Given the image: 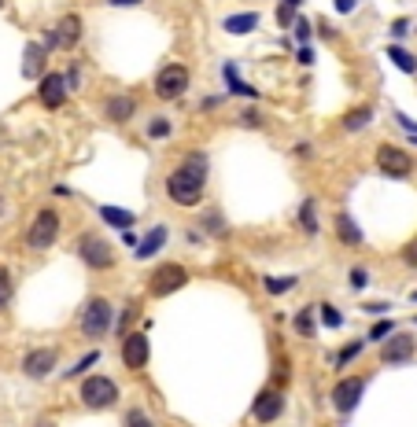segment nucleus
Instances as JSON below:
<instances>
[{
	"label": "nucleus",
	"instance_id": "nucleus-14",
	"mask_svg": "<svg viewBox=\"0 0 417 427\" xmlns=\"http://www.w3.org/2000/svg\"><path fill=\"white\" fill-rule=\"evenodd\" d=\"M56 361H59V354H56L52 347L30 350V354L23 357V372L30 376V380H44V376H48V372L56 369Z\"/></svg>",
	"mask_w": 417,
	"mask_h": 427
},
{
	"label": "nucleus",
	"instance_id": "nucleus-48",
	"mask_svg": "<svg viewBox=\"0 0 417 427\" xmlns=\"http://www.w3.org/2000/svg\"><path fill=\"white\" fill-rule=\"evenodd\" d=\"M0 214H4V199H0Z\"/></svg>",
	"mask_w": 417,
	"mask_h": 427
},
{
	"label": "nucleus",
	"instance_id": "nucleus-5",
	"mask_svg": "<svg viewBox=\"0 0 417 427\" xmlns=\"http://www.w3.org/2000/svg\"><path fill=\"white\" fill-rule=\"evenodd\" d=\"M78 258H82L89 269H96V273H104V269L115 266V251H111V243L104 236H96V233H82V236H78Z\"/></svg>",
	"mask_w": 417,
	"mask_h": 427
},
{
	"label": "nucleus",
	"instance_id": "nucleus-38",
	"mask_svg": "<svg viewBox=\"0 0 417 427\" xmlns=\"http://www.w3.org/2000/svg\"><path fill=\"white\" fill-rule=\"evenodd\" d=\"M365 273H370V269H362V266H355V269H351V287H365V280H370Z\"/></svg>",
	"mask_w": 417,
	"mask_h": 427
},
{
	"label": "nucleus",
	"instance_id": "nucleus-36",
	"mask_svg": "<svg viewBox=\"0 0 417 427\" xmlns=\"http://www.w3.org/2000/svg\"><path fill=\"white\" fill-rule=\"evenodd\" d=\"M296 19H299L296 8H288V4H281V8H277V23H281V26H292Z\"/></svg>",
	"mask_w": 417,
	"mask_h": 427
},
{
	"label": "nucleus",
	"instance_id": "nucleus-10",
	"mask_svg": "<svg viewBox=\"0 0 417 427\" xmlns=\"http://www.w3.org/2000/svg\"><path fill=\"white\" fill-rule=\"evenodd\" d=\"M362 390H365V380H362V376L340 380V383L332 387V394H329V398H332V409H336L340 416H351V413H355V405L362 402Z\"/></svg>",
	"mask_w": 417,
	"mask_h": 427
},
{
	"label": "nucleus",
	"instance_id": "nucleus-4",
	"mask_svg": "<svg viewBox=\"0 0 417 427\" xmlns=\"http://www.w3.org/2000/svg\"><path fill=\"white\" fill-rule=\"evenodd\" d=\"M59 228H63V221H59V214L56 210H37V218L30 221V228H26V243L34 251H48L52 243L59 240Z\"/></svg>",
	"mask_w": 417,
	"mask_h": 427
},
{
	"label": "nucleus",
	"instance_id": "nucleus-25",
	"mask_svg": "<svg viewBox=\"0 0 417 427\" xmlns=\"http://www.w3.org/2000/svg\"><path fill=\"white\" fill-rule=\"evenodd\" d=\"M226 85H229L233 92H240V96H251V100H255V96H259V92H255L251 85H244V81L236 78V67H233V63H226Z\"/></svg>",
	"mask_w": 417,
	"mask_h": 427
},
{
	"label": "nucleus",
	"instance_id": "nucleus-28",
	"mask_svg": "<svg viewBox=\"0 0 417 427\" xmlns=\"http://www.w3.org/2000/svg\"><path fill=\"white\" fill-rule=\"evenodd\" d=\"M318 314H322L325 328H340V324H344V317H340V309H336L332 302H322V309H318Z\"/></svg>",
	"mask_w": 417,
	"mask_h": 427
},
{
	"label": "nucleus",
	"instance_id": "nucleus-45",
	"mask_svg": "<svg viewBox=\"0 0 417 427\" xmlns=\"http://www.w3.org/2000/svg\"><path fill=\"white\" fill-rule=\"evenodd\" d=\"M399 125H403V129H406V133H417V122H410V118H406V114H399Z\"/></svg>",
	"mask_w": 417,
	"mask_h": 427
},
{
	"label": "nucleus",
	"instance_id": "nucleus-43",
	"mask_svg": "<svg viewBox=\"0 0 417 427\" xmlns=\"http://www.w3.org/2000/svg\"><path fill=\"white\" fill-rule=\"evenodd\" d=\"M111 8H137V4H144V0H107Z\"/></svg>",
	"mask_w": 417,
	"mask_h": 427
},
{
	"label": "nucleus",
	"instance_id": "nucleus-8",
	"mask_svg": "<svg viewBox=\"0 0 417 427\" xmlns=\"http://www.w3.org/2000/svg\"><path fill=\"white\" fill-rule=\"evenodd\" d=\"M377 166L384 177H395V180H403L413 173V155L406 151V147H395V144H380L377 147Z\"/></svg>",
	"mask_w": 417,
	"mask_h": 427
},
{
	"label": "nucleus",
	"instance_id": "nucleus-27",
	"mask_svg": "<svg viewBox=\"0 0 417 427\" xmlns=\"http://www.w3.org/2000/svg\"><path fill=\"white\" fill-rule=\"evenodd\" d=\"M358 354H362V342H347V347H344L340 354H336L332 365H336V369H344V365H351V361H355Z\"/></svg>",
	"mask_w": 417,
	"mask_h": 427
},
{
	"label": "nucleus",
	"instance_id": "nucleus-29",
	"mask_svg": "<svg viewBox=\"0 0 417 427\" xmlns=\"http://www.w3.org/2000/svg\"><path fill=\"white\" fill-rule=\"evenodd\" d=\"M122 423H126V427H155V423H152V416L144 413V409H130Z\"/></svg>",
	"mask_w": 417,
	"mask_h": 427
},
{
	"label": "nucleus",
	"instance_id": "nucleus-30",
	"mask_svg": "<svg viewBox=\"0 0 417 427\" xmlns=\"http://www.w3.org/2000/svg\"><path fill=\"white\" fill-rule=\"evenodd\" d=\"M266 291L270 295H281V291H288V287H296V276H284V280H277V276H266Z\"/></svg>",
	"mask_w": 417,
	"mask_h": 427
},
{
	"label": "nucleus",
	"instance_id": "nucleus-31",
	"mask_svg": "<svg viewBox=\"0 0 417 427\" xmlns=\"http://www.w3.org/2000/svg\"><path fill=\"white\" fill-rule=\"evenodd\" d=\"M392 332H395L392 321H377V324L370 328V339H373V342H384V339H392Z\"/></svg>",
	"mask_w": 417,
	"mask_h": 427
},
{
	"label": "nucleus",
	"instance_id": "nucleus-1",
	"mask_svg": "<svg viewBox=\"0 0 417 427\" xmlns=\"http://www.w3.org/2000/svg\"><path fill=\"white\" fill-rule=\"evenodd\" d=\"M207 173H211V162H207L203 151H188L185 162H178L167 173V195L170 203L178 206H196L207 192Z\"/></svg>",
	"mask_w": 417,
	"mask_h": 427
},
{
	"label": "nucleus",
	"instance_id": "nucleus-21",
	"mask_svg": "<svg viewBox=\"0 0 417 427\" xmlns=\"http://www.w3.org/2000/svg\"><path fill=\"white\" fill-rule=\"evenodd\" d=\"M255 26H259V15H255V11L229 15V19H226V30H229V34H251Z\"/></svg>",
	"mask_w": 417,
	"mask_h": 427
},
{
	"label": "nucleus",
	"instance_id": "nucleus-40",
	"mask_svg": "<svg viewBox=\"0 0 417 427\" xmlns=\"http://www.w3.org/2000/svg\"><path fill=\"white\" fill-rule=\"evenodd\" d=\"M296 41H310V23L307 19H296Z\"/></svg>",
	"mask_w": 417,
	"mask_h": 427
},
{
	"label": "nucleus",
	"instance_id": "nucleus-24",
	"mask_svg": "<svg viewBox=\"0 0 417 427\" xmlns=\"http://www.w3.org/2000/svg\"><path fill=\"white\" fill-rule=\"evenodd\" d=\"M292 328H296L299 339H314V335H318V328H314V309H299L296 321H292Z\"/></svg>",
	"mask_w": 417,
	"mask_h": 427
},
{
	"label": "nucleus",
	"instance_id": "nucleus-2",
	"mask_svg": "<svg viewBox=\"0 0 417 427\" xmlns=\"http://www.w3.org/2000/svg\"><path fill=\"white\" fill-rule=\"evenodd\" d=\"M78 332L85 339H104L111 332V302L100 299V295H92V299L82 306V314H78Z\"/></svg>",
	"mask_w": 417,
	"mask_h": 427
},
{
	"label": "nucleus",
	"instance_id": "nucleus-39",
	"mask_svg": "<svg viewBox=\"0 0 417 427\" xmlns=\"http://www.w3.org/2000/svg\"><path fill=\"white\" fill-rule=\"evenodd\" d=\"M403 261H406V266H413V269H417V240H413V243H406V247H403Z\"/></svg>",
	"mask_w": 417,
	"mask_h": 427
},
{
	"label": "nucleus",
	"instance_id": "nucleus-16",
	"mask_svg": "<svg viewBox=\"0 0 417 427\" xmlns=\"http://www.w3.org/2000/svg\"><path fill=\"white\" fill-rule=\"evenodd\" d=\"M133 111H137L133 96L115 92V96H107V104H104V118H107L111 125H126V122L133 118Z\"/></svg>",
	"mask_w": 417,
	"mask_h": 427
},
{
	"label": "nucleus",
	"instance_id": "nucleus-47",
	"mask_svg": "<svg viewBox=\"0 0 417 427\" xmlns=\"http://www.w3.org/2000/svg\"><path fill=\"white\" fill-rule=\"evenodd\" d=\"M281 4H288V8H299V4H303V0H281Z\"/></svg>",
	"mask_w": 417,
	"mask_h": 427
},
{
	"label": "nucleus",
	"instance_id": "nucleus-41",
	"mask_svg": "<svg viewBox=\"0 0 417 427\" xmlns=\"http://www.w3.org/2000/svg\"><path fill=\"white\" fill-rule=\"evenodd\" d=\"M332 4H336V11H355V4H358V0H332Z\"/></svg>",
	"mask_w": 417,
	"mask_h": 427
},
{
	"label": "nucleus",
	"instance_id": "nucleus-26",
	"mask_svg": "<svg viewBox=\"0 0 417 427\" xmlns=\"http://www.w3.org/2000/svg\"><path fill=\"white\" fill-rule=\"evenodd\" d=\"M299 225L307 228L310 236L318 233V218H314V199H307V203H303V210H299Z\"/></svg>",
	"mask_w": 417,
	"mask_h": 427
},
{
	"label": "nucleus",
	"instance_id": "nucleus-35",
	"mask_svg": "<svg viewBox=\"0 0 417 427\" xmlns=\"http://www.w3.org/2000/svg\"><path fill=\"white\" fill-rule=\"evenodd\" d=\"M203 225L211 228V233H226V221L218 218V210H207V218H203Z\"/></svg>",
	"mask_w": 417,
	"mask_h": 427
},
{
	"label": "nucleus",
	"instance_id": "nucleus-13",
	"mask_svg": "<svg viewBox=\"0 0 417 427\" xmlns=\"http://www.w3.org/2000/svg\"><path fill=\"white\" fill-rule=\"evenodd\" d=\"M48 37H52L48 48H78V41H82V19L78 15H63Z\"/></svg>",
	"mask_w": 417,
	"mask_h": 427
},
{
	"label": "nucleus",
	"instance_id": "nucleus-23",
	"mask_svg": "<svg viewBox=\"0 0 417 427\" xmlns=\"http://www.w3.org/2000/svg\"><path fill=\"white\" fill-rule=\"evenodd\" d=\"M388 59H392V63H395V67L403 70V74H417V56H410L406 48L392 44V48H388Z\"/></svg>",
	"mask_w": 417,
	"mask_h": 427
},
{
	"label": "nucleus",
	"instance_id": "nucleus-33",
	"mask_svg": "<svg viewBox=\"0 0 417 427\" xmlns=\"http://www.w3.org/2000/svg\"><path fill=\"white\" fill-rule=\"evenodd\" d=\"M96 361H100V350H89L85 357H78V365L71 369V376H82L85 369H92V365H96Z\"/></svg>",
	"mask_w": 417,
	"mask_h": 427
},
{
	"label": "nucleus",
	"instance_id": "nucleus-15",
	"mask_svg": "<svg viewBox=\"0 0 417 427\" xmlns=\"http://www.w3.org/2000/svg\"><path fill=\"white\" fill-rule=\"evenodd\" d=\"M67 89H71V81L63 78V74H44L37 96H41L44 107H63V104H67Z\"/></svg>",
	"mask_w": 417,
	"mask_h": 427
},
{
	"label": "nucleus",
	"instance_id": "nucleus-19",
	"mask_svg": "<svg viewBox=\"0 0 417 427\" xmlns=\"http://www.w3.org/2000/svg\"><path fill=\"white\" fill-rule=\"evenodd\" d=\"M23 74L26 78H44V48L41 44H26V52H23Z\"/></svg>",
	"mask_w": 417,
	"mask_h": 427
},
{
	"label": "nucleus",
	"instance_id": "nucleus-42",
	"mask_svg": "<svg viewBox=\"0 0 417 427\" xmlns=\"http://www.w3.org/2000/svg\"><path fill=\"white\" fill-rule=\"evenodd\" d=\"M365 309H370V314H388V302H365Z\"/></svg>",
	"mask_w": 417,
	"mask_h": 427
},
{
	"label": "nucleus",
	"instance_id": "nucleus-6",
	"mask_svg": "<svg viewBox=\"0 0 417 427\" xmlns=\"http://www.w3.org/2000/svg\"><path fill=\"white\" fill-rule=\"evenodd\" d=\"M78 398H82L85 409H111L119 402V387H115V380H107V376H89L82 383V390H78Z\"/></svg>",
	"mask_w": 417,
	"mask_h": 427
},
{
	"label": "nucleus",
	"instance_id": "nucleus-34",
	"mask_svg": "<svg viewBox=\"0 0 417 427\" xmlns=\"http://www.w3.org/2000/svg\"><path fill=\"white\" fill-rule=\"evenodd\" d=\"M148 137H155V140H167V137H170V122H167V118H155V122L148 125Z\"/></svg>",
	"mask_w": 417,
	"mask_h": 427
},
{
	"label": "nucleus",
	"instance_id": "nucleus-7",
	"mask_svg": "<svg viewBox=\"0 0 417 427\" xmlns=\"http://www.w3.org/2000/svg\"><path fill=\"white\" fill-rule=\"evenodd\" d=\"M188 67L185 63H167L163 70L155 74V96L159 100H178V96L188 92Z\"/></svg>",
	"mask_w": 417,
	"mask_h": 427
},
{
	"label": "nucleus",
	"instance_id": "nucleus-12",
	"mask_svg": "<svg viewBox=\"0 0 417 427\" xmlns=\"http://www.w3.org/2000/svg\"><path fill=\"white\" fill-rule=\"evenodd\" d=\"M413 354H417V342L406 332H395L392 339H384V347H380L384 365H406V361H413Z\"/></svg>",
	"mask_w": 417,
	"mask_h": 427
},
{
	"label": "nucleus",
	"instance_id": "nucleus-32",
	"mask_svg": "<svg viewBox=\"0 0 417 427\" xmlns=\"http://www.w3.org/2000/svg\"><path fill=\"white\" fill-rule=\"evenodd\" d=\"M11 302V273L0 266V309H4Z\"/></svg>",
	"mask_w": 417,
	"mask_h": 427
},
{
	"label": "nucleus",
	"instance_id": "nucleus-18",
	"mask_svg": "<svg viewBox=\"0 0 417 427\" xmlns=\"http://www.w3.org/2000/svg\"><path fill=\"white\" fill-rule=\"evenodd\" d=\"M167 236H170V233H167V225H155L152 233L137 243V251H133V254H137V258H152V254H159V251H163V243H167Z\"/></svg>",
	"mask_w": 417,
	"mask_h": 427
},
{
	"label": "nucleus",
	"instance_id": "nucleus-11",
	"mask_svg": "<svg viewBox=\"0 0 417 427\" xmlns=\"http://www.w3.org/2000/svg\"><path fill=\"white\" fill-rule=\"evenodd\" d=\"M281 413H284V390L281 387H266V390H259V398L251 402V416L259 423H274Z\"/></svg>",
	"mask_w": 417,
	"mask_h": 427
},
{
	"label": "nucleus",
	"instance_id": "nucleus-9",
	"mask_svg": "<svg viewBox=\"0 0 417 427\" xmlns=\"http://www.w3.org/2000/svg\"><path fill=\"white\" fill-rule=\"evenodd\" d=\"M152 357V342H148V328H137L122 339V365L130 372H140Z\"/></svg>",
	"mask_w": 417,
	"mask_h": 427
},
{
	"label": "nucleus",
	"instance_id": "nucleus-22",
	"mask_svg": "<svg viewBox=\"0 0 417 427\" xmlns=\"http://www.w3.org/2000/svg\"><path fill=\"white\" fill-rule=\"evenodd\" d=\"M100 218H104L107 225L122 228V233H126V228L133 225V214H130V210H122V206H100Z\"/></svg>",
	"mask_w": 417,
	"mask_h": 427
},
{
	"label": "nucleus",
	"instance_id": "nucleus-44",
	"mask_svg": "<svg viewBox=\"0 0 417 427\" xmlns=\"http://www.w3.org/2000/svg\"><path fill=\"white\" fill-rule=\"evenodd\" d=\"M406 30H410V23H406V19H399V23L392 26V34H395V37H403V34H406Z\"/></svg>",
	"mask_w": 417,
	"mask_h": 427
},
{
	"label": "nucleus",
	"instance_id": "nucleus-46",
	"mask_svg": "<svg viewBox=\"0 0 417 427\" xmlns=\"http://www.w3.org/2000/svg\"><path fill=\"white\" fill-rule=\"evenodd\" d=\"M292 155H299V159H310V144H299V147H292Z\"/></svg>",
	"mask_w": 417,
	"mask_h": 427
},
{
	"label": "nucleus",
	"instance_id": "nucleus-17",
	"mask_svg": "<svg viewBox=\"0 0 417 427\" xmlns=\"http://www.w3.org/2000/svg\"><path fill=\"white\" fill-rule=\"evenodd\" d=\"M336 240H340L344 247H362V228L351 221V214H347V210L336 214Z\"/></svg>",
	"mask_w": 417,
	"mask_h": 427
},
{
	"label": "nucleus",
	"instance_id": "nucleus-20",
	"mask_svg": "<svg viewBox=\"0 0 417 427\" xmlns=\"http://www.w3.org/2000/svg\"><path fill=\"white\" fill-rule=\"evenodd\" d=\"M370 122H373V107H365V104L344 114V129H347V133H358V129H365Z\"/></svg>",
	"mask_w": 417,
	"mask_h": 427
},
{
	"label": "nucleus",
	"instance_id": "nucleus-37",
	"mask_svg": "<svg viewBox=\"0 0 417 427\" xmlns=\"http://www.w3.org/2000/svg\"><path fill=\"white\" fill-rule=\"evenodd\" d=\"M240 122H248V129H259V125H266L259 111H244V114H240Z\"/></svg>",
	"mask_w": 417,
	"mask_h": 427
},
{
	"label": "nucleus",
	"instance_id": "nucleus-3",
	"mask_svg": "<svg viewBox=\"0 0 417 427\" xmlns=\"http://www.w3.org/2000/svg\"><path fill=\"white\" fill-rule=\"evenodd\" d=\"M185 284H188V269L178 266V261H163V266L152 269V276H148V295L152 299H167V295L181 291Z\"/></svg>",
	"mask_w": 417,
	"mask_h": 427
}]
</instances>
